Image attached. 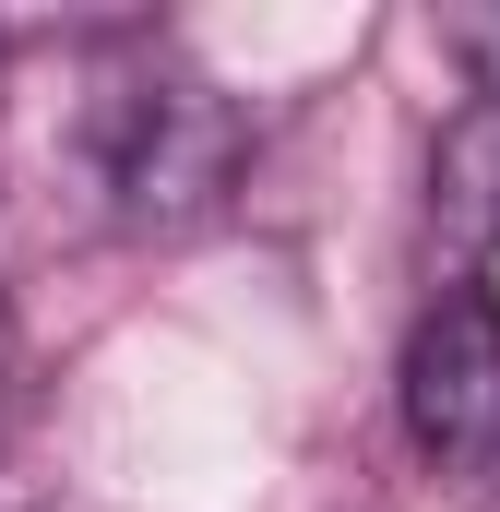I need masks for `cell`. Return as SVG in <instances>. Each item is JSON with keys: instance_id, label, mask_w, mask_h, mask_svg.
<instances>
[{"instance_id": "6da1fadb", "label": "cell", "mask_w": 500, "mask_h": 512, "mask_svg": "<svg viewBox=\"0 0 500 512\" xmlns=\"http://www.w3.org/2000/svg\"><path fill=\"white\" fill-rule=\"evenodd\" d=\"M250 120L215 72H191L179 48H108L84 72V167L108 191L131 239H179L239 191Z\"/></svg>"}, {"instance_id": "7a4b0ae2", "label": "cell", "mask_w": 500, "mask_h": 512, "mask_svg": "<svg viewBox=\"0 0 500 512\" xmlns=\"http://www.w3.org/2000/svg\"><path fill=\"white\" fill-rule=\"evenodd\" d=\"M405 441L453 477L500 489V298L489 286H441L405 334Z\"/></svg>"}, {"instance_id": "3957f363", "label": "cell", "mask_w": 500, "mask_h": 512, "mask_svg": "<svg viewBox=\"0 0 500 512\" xmlns=\"http://www.w3.org/2000/svg\"><path fill=\"white\" fill-rule=\"evenodd\" d=\"M429 239L453 262L500 251V96H477L465 120L429 143Z\"/></svg>"}, {"instance_id": "277c9868", "label": "cell", "mask_w": 500, "mask_h": 512, "mask_svg": "<svg viewBox=\"0 0 500 512\" xmlns=\"http://www.w3.org/2000/svg\"><path fill=\"white\" fill-rule=\"evenodd\" d=\"M441 48L465 60V84L500 96V0H465V12H441Z\"/></svg>"}, {"instance_id": "5b68a950", "label": "cell", "mask_w": 500, "mask_h": 512, "mask_svg": "<svg viewBox=\"0 0 500 512\" xmlns=\"http://www.w3.org/2000/svg\"><path fill=\"white\" fill-rule=\"evenodd\" d=\"M12 370H24V358H12V310H0V417H12Z\"/></svg>"}]
</instances>
